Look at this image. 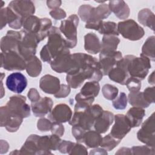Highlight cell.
<instances>
[{"instance_id": "6da1fadb", "label": "cell", "mask_w": 155, "mask_h": 155, "mask_svg": "<svg viewBox=\"0 0 155 155\" xmlns=\"http://www.w3.org/2000/svg\"><path fill=\"white\" fill-rule=\"evenodd\" d=\"M65 39L56 27L52 26L48 35L47 44L40 51V57L44 62L50 63L55 58L68 50Z\"/></svg>"}, {"instance_id": "7a4b0ae2", "label": "cell", "mask_w": 155, "mask_h": 155, "mask_svg": "<svg viewBox=\"0 0 155 155\" xmlns=\"http://www.w3.org/2000/svg\"><path fill=\"white\" fill-rule=\"evenodd\" d=\"M102 108L99 104L91 105L82 111H74L68 122L71 125H78L88 131L93 127L96 119L103 113Z\"/></svg>"}, {"instance_id": "3957f363", "label": "cell", "mask_w": 155, "mask_h": 155, "mask_svg": "<svg viewBox=\"0 0 155 155\" xmlns=\"http://www.w3.org/2000/svg\"><path fill=\"white\" fill-rule=\"evenodd\" d=\"M50 66L53 71L59 73L73 74L80 69L77 60L73 54H70L69 49L55 58L50 62Z\"/></svg>"}, {"instance_id": "277c9868", "label": "cell", "mask_w": 155, "mask_h": 155, "mask_svg": "<svg viewBox=\"0 0 155 155\" xmlns=\"http://www.w3.org/2000/svg\"><path fill=\"white\" fill-rule=\"evenodd\" d=\"M151 67L150 60L148 58L143 56L136 57L131 55L127 69L130 77L134 78L141 81L147 76Z\"/></svg>"}, {"instance_id": "5b68a950", "label": "cell", "mask_w": 155, "mask_h": 155, "mask_svg": "<svg viewBox=\"0 0 155 155\" xmlns=\"http://www.w3.org/2000/svg\"><path fill=\"white\" fill-rule=\"evenodd\" d=\"M79 24V18L75 15H71L67 19L61 21L59 30L65 36L67 47L74 48L78 42L77 27Z\"/></svg>"}, {"instance_id": "8992f818", "label": "cell", "mask_w": 155, "mask_h": 155, "mask_svg": "<svg viewBox=\"0 0 155 155\" xmlns=\"http://www.w3.org/2000/svg\"><path fill=\"white\" fill-rule=\"evenodd\" d=\"M22 31V37L18 45L17 51L25 61H27L35 56L39 41L36 34Z\"/></svg>"}, {"instance_id": "52a82bcc", "label": "cell", "mask_w": 155, "mask_h": 155, "mask_svg": "<svg viewBox=\"0 0 155 155\" xmlns=\"http://www.w3.org/2000/svg\"><path fill=\"white\" fill-rule=\"evenodd\" d=\"M117 31L124 38L130 41H137L145 34L143 28L133 19L119 22L117 25Z\"/></svg>"}, {"instance_id": "ba28073f", "label": "cell", "mask_w": 155, "mask_h": 155, "mask_svg": "<svg viewBox=\"0 0 155 155\" xmlns=\"http://www.w3.org/2000/svg\"><path fill=\"white\" fill-rule=\"evenodd\" d=\"M1 67L8 71H22L26 68V61L17 51L1 54Z\"/></svg>"}, {"instance_id": "9c48e42d", "label": "cell", "mask_w": 155, "mask_h": 155, "mask_svg": "<svg viewBox=\"0 0 155 155\" xmlns=\"http://www.w3.org/2000/svg\"><path fill=\"white\" fill-rule=\"evenodd\" d=\"M154 135L155 122L153 113L142 125L141 128L137 133V137L146 145L154 148Z\"/></svg>"}, {"instance_id": "30bf717a", "label": "cell", "mask_w": 155, "mask_h": 155, "mask_svg": "<svg viewBox=\"0 0 155 155\" xmlns=\"http://www.w3.org/2000/svg\"><path fill=\"white\" fill-rule=\"evenodd\" d=\"M131 55H127L119 60L116 65L108 73L110 80L121 85H125L127 81L130 78L127 66Z\"/></svg>"}, {"instance_id": "8fae6325", "label": "cell", "mask_w": 155, "mask_h": 155, "mask_svg": "<svg viewBox=\"0 0 155 155\" xmlns=\"http://www.w3.org/2000/svg\"><path fill=\"white\" fill-rule=\"evenodd\" d=\"M1 127H5L11 133L16 131L21 125L23 117L12 112L5 106L1 107Z\"/></svg>"}, {"instance_id": "7c38bea8", "label": "cell", "mask_w": 155, "mask_h": 155, "mask_svg": "<svg viewBox=\"0 0 155 155\" xmlns=\"http://www.w3.org/2000/svg\"><path fill=\"white\" fill-rule=\"evenodd\" d=\"M6 107L12 112L23 118L30 116V107L26 103V97L22 95H15L9 98Z\"/></svg>"}, {"instance_id": "4fadbf2b", "label": "cell", "mask_w": 155, "mask_h": 155, "mask_svg": "<svg viewBox=\"0 0 155 155\" xmlns=\"http://www.w3.org/2000/svg\"><path fill=\"white\" fill-rule=\"evenodd\" d=\"M122 58V53L119 51L108 53L100 52L99 59L98 61L103 75H108L109 71L116 65L117 62Z\"/></svg>"}, {"instance_id": "5bb4252c", "label": "cell", "mask_w": 155, "mask_h": 155, "mask_svg": "<svg viewBox=\"0 0 155 155\" xmlns=\"http://www.w3.org/2000/svg\"><path fill=\"white\" fill-rule=\"evenodd\" d=\"M114 124L113 126L110 134L116 139L122 140L131 130V126L125 115L117 114L114 117Z\"/></svg>"}, {"instance_id": "9a60e30c", "label": "cell", "mask_w": 155, "mask_h": 155, "mask_svg": "<svg viewBox=\"0 0 155 155\" xmlns=\"http://www.w3.org/2000/svg\"><path fill=\"white\" fill-rule=\"evenodd\" d=\"M48 117L53 123H65L70 120L72 117V111L68 105L59 104L51 110Z\"/></svg>"}, {"instance_id": "2e32d148", "label": "cell", "mask_w": 155, "mask_h": 155, "mask_svg": "<svg viewBox=\"0 0 155 155\" xmlns=\"http://www.w3.org/2000/svg\"><path fill=\"white\" fill-rule=\"evenodd\" d=\"M22 37V31L9 30L1 40V50L2 53L17 51L18 45Z\"/></svg>"}, {"instance_id": "e0dca14e", "label": "cell", "mask_w": 155, "mask_h": 155, "mask_svg": "<svg viewBox=\"0 0 155 155\" xmlns=\"http://www.w3.org/2000/svg\"><path fill=\"white\" fill-rule=\"evenodd\" d=\"M23 18L16 14L9 7L1 10V29L7 24L13 29H20L22 26Z\"/></svg>"}, {"instance_id": "ac0fdd59", "label": "cell", "mask_w": 155, "mask_h": 155, "mask_svg": "<svg viewBox=\"0 0 155 155\" xmlns=\"http://www.w3.org/2000/svg\"><path fill=\"white\" fill-rule=\"evenodd\" d=\"M5 84L9 90L19 94L26 88L27 80L26 77L21 73L15 72L7 76Z\"/></svg>"}, {"instance_id": "d6986e66", "label": "cell", "mask_w": 155, "mask_h": 155, "mask_svg": "<svg viewBox=\"0 0 155 155\" xmlns=\"http://www.w3.org/2000/svg\"><path fill=\"white\" fill-rule=\"evenodd\" d=\"M8 7L22 18L33 15L35 12V5L31 1H12L9 3Z\"/></svg>"}, {"instance_id": "ffe728a7", "label": "cell", "mask_w": 155, "mask_h": 155, "mask_svg": "<svg viewBox=\"0 0 155 155\" xmlns=\"http://www.w3.org/2000/svg\"><path fill=\"white\" fill-rule=\"evenodd\" d=\"M53 100L48 97H41L38 101L31 103V109L36 117H43L52 110Z\"/></svg>"}, {"instance_id": "44dd1931", "label": "cell", "mask_w": 155, "mask_h": 155, "mask_svg": "<svg viewBox=\"0 0 155 155\" xmlns=\"http://www.w3.org/2000/svg\"><path fill=\"white\" fill-rule=\"evenodd\" d=\"M60 87V80L51 74H45L39 80V87L45 93L55 94L59 90Z\"/></svg>"}, {"instance_id": "7402d4cb", "label": "cell", "mask_w": 155, "mask_h": 155, "mask_svg": "<svg viewBox=\"0 0 155 155\" xmlns=\"http://www.w3.org/2000/svg\"><path fill=\"white\" fill-rule=\"evenodd\" d=\"M114 114L109 111H104L96 119L94 124L95 131L100 134L105 133L114 121Z\"/></svg>"}, {"instance_id": "603a6c76", "label": "cell", "mask_w": 155, "mask_h": 155, "mask_svg": "<svg viewBox=\"0 0 155 155\" xmlns=\"http://www.w3.org/2000/svg\"><path fill=\"white\" fill-rule=\"evenodd\" d=\"M108 6L110 11L113 12L115 16L120 19H125L130 15V8L127 4L122 0L110 1Z\"/></svg>"}, {"instance_id": "cb8c5ba5", "label": "cell", "mask_w": 155, "mask_h": 155, "mask_svg": "<svg viewBox=\"0 0 155 155\" xmlns=\"http://www.w3.org/2000/svg\"><path fill=\"white\" fill-rule=\"evenodd\" d=\"M84 48L88 53L96 54L100 52L101 43L94 33H88L84 36Z\"/></svg>"}, {"instance_id": "d4e9b609", "label": "cell", "mask_w": 155, "mask_h": 155, "mask_svg": "<svg viewBox=\"0 0 155 155\" xmlns=\"http://www.w3.org/2000/svg\"><path fill=\"white\" fill-rule=\"evenodd\" d=\"M145 115V111L140 107H133L129 109L126 114V117L131 128L139 127L142 122Z\"/></svg>"}, {"instance_id": "484cf974", "label": "cell", "mask_w": 155, "mask_h": 155, "mask_svg": "<svg viewBox=\"0 0 155 155\" xmlns=\"http://www.w3.org/2000/svg\"><path fill=\"white\" fill-rule=\"evenodd\" d=\"M39 137V136L37 134L29 136L19 150V154H38V140Z\"/></svg>"}, {"instance_id": "4316f807", "label": "cell", "mask_w": 155, "mask_h": 155, "mask_svg": "<svg viewBox=\"0 0 155 155\" xmlns=\"http://www.w3.org/2000/svg\"><path fill=\"white\" fill-rule=\"evenodd\" d=\"M22 27L24 31L37 35L41 27V19L35 15H30L23 18Z\"/></svg>"}, {"instance_id": "83f0119b", "label": "cell", "mask_w": 155, "mask_h": 155, "mask_svg": "<svg viewBox=\"0 0 155 155\" xmlns=\"http://www.w3.org/2000/svg\"><path fill=\"white\" fill-rule=\"evenodd\" d=\"M120 39L114 35H104L101 42V53H108L116 51Z\"/></svg>"}, {"instance_id": "f1b7e54d", "label": "cell", "mask_w": 155, "mask_h": 155, "mask_svg": "<svg viewBox=\"0 0 155 155\" xmlns=\"http://www.w3.org/2000/svg\"><path fill=\"white\" fill-rule=\"evenodd\" d=\"M102 139V137L99 133L96 131L90 130L85 132L83 139V142L88 148H94L98 147L101 145Z\"/></svg>"}, {"instance_id": "f546056e", "label": "cell", "mask_w": 155, "mask_h": 155, "mask_svg": "<svg viewBox=\"0 0 155 155\" xmlns=\"http://www.w3.org/2000/svg\"><path fill=\"white\" fill-rule=\"evenodd\" d=\"M139 22L144 26L154 30V14L149 8H143L139 11L137 16Z\"/></svg>"}, {"instance_id": "4dcf8cb0", "label": "cell", "mask_w": 155, "mask_h": 155, "mask_svg": "<svg viewBox=\"0 0 155 155\" xmlns=\"http://www.w3.org/2000/svg\"><path fill=\"white\" fill-rule=\"evenodd\" d=\"M27 74L31 77H37L42 71V64L41 61L34 56L30 59L26 61V68Z\"/></svg>"}, {"instance_id": "1f68e13d", "label": "cell", "mask_w": 155, "mask_h": 155, "mask_svg": "<svg viewBox=\"0 0 155 155\" xmlns=\"http://www.w3.org/2000/svg\"><path fill=\"white\" fill-rule=\"evenodd\" d=\"M85 79H88L87 75L84 71L80 70L77 73L67 74L66 76V81L68 85L74 89L81 87Z\"/></svg>"}, {"instance_id": "d6a6232c", "label": "cell", "mask_w": 155, "mask_h": 155, "mask_svg": "<svg viewBox=\"0 0 155 155\" xmlns=\"http://www.w3.org/2000/svg\"><path fill=\"white\" fill-rule=\"evenodd\" d=\"M128 101L130 104L133 107L145 108L148 107L150 105V104L145 100L143 93L140 91L130 92L128 94Z\"/></svg>"}, {"instance_id": "836d02e7", "label": "cell", "mask_w": 155, "mask_h": 155, "mask_svg": "<svg viewBox=\"0 0 155 155\" xmlns=\"http://www.w3.org/2000/svg\"><path fill=\"white\" fill-rule=\"evenodd\" d=\"M154 36L148 37L142 47V53L140 56H145L148 58L150 61H154Z\"/></svg>"}, {"instance_id": "e575fe53", "label": "cell", "mask_w": 155, "mask_h": 155, "mask_svg": "<svg viewBox=\"0 0 155 155\" xmlns=\"http://www.w3.org/2000/svg\"><path fill=\"white\" fill-rule=\"evenodd\" d=\"M100 90V85L98 82L91 81L87 82L81 89V93L88 97H96Z\"/></svg>"}, {"instance_id": "d590c367", "label": "cell", "mask_w": 155, "mask_h": 155, "mask_svg": "<svg viewBox=\"0 0 155 155\" xmlns=\"http://www.w3.org/2000/svg\"><path fill=\"white\" fill-rule=\"evenodd\" d=\"M75 100L76 104L74 105V111H82L92 105L94 97L85 96L79 93L76 95Z\"/></svg>"}, {"instance_id": "8d00e7d4", "label": "cell", "mask_w": 155, "mask_h": 155, "mask_svg": "<svg viewBox=\"0 0 155 155\" xmlns=\"http://www.w3.org/2000/svg\"><path fill=\"white\" fill-rule=\"evenodd\" d=\"M38 154H52L51 150V140L49 136H40L38 140Z\"/></svg>"}, {"instance_id": "74e56055", "label": "cell", "mask_w": 155, "mask_h": 155, "mask_svg": "<svg viewBox=\"0 0 155 155\" xmlns=\"http://www.w3.org/2000/svg\"><path fill=\"white\" fill-rule=\"evenodd\" d=\"M98 31L99 33L104 35H114L116 36L119 35L117 24L115 22L111 21H102Z\"/></svg>"}, {"instance_id": "f35d334b", "label": "cell", "mask_w": 155, "mask_h": 155, "mask_svg": "<svg viewBox=\"0 0 155 155\" xmlns=\"http://www.w3.org/2000/svg\"><path fill=\"white\" fill-rule=\"evenodd\" d=\"M52 27L51 21L47 18H41V27L39 32L38 33L37 37L39 42L44 40L48 36V32Z\"/></svg>"}, {"instance_id": "ab89813d", "label": "cell", "mask_w": 155, "mask_h": 155, "mask_svg": "<svg viewBox=\"0 0 155 155\" xmlns=\"http://www.w3.org/2000/svg\"><path fill=\"white\" fill-rule=\"evenodd\" d=\"M120 141L121 140L116 139L110 133L102 137L100 146L106 151H111L114 148Z\"/></svg>"}, {"instance_id": "60d3db41", "label": "cell", "mask_w": 155, "mask_h": 155, "mask_svg": "<svg viewBox=\"0 0 155 155\" xmlns=\"http://www.w3.org/2000/svg\"><path fill=\"white\" fill-rule=\"evenodd\" d=\"M102 92L104 97L106 99L113 101L117 96L119 90L115 86L107 84L103 86Z\"/></svg>"}, {"instance_id": "b9f144b4", "label": "cell", "mask_w": 155, "mask_h": 155, "mask_svg": "<svg viewBox=\"0 0 155 155\" xmlns=\"http://www.w3.org/2000/svg\"><path fill=\"white\" fill-rule=\"evenodd\" d=\"M128 98L124 92H121L113 101L112 105L116 110H124L127 105Z\"/></svg>"}, {"instance_id": "7bdbcfd3", "label": "cell", "mask_w": 155, "mask_h": 155, "mask_svg": "<svg viewBox=\"0 0 155 155\" xmlns=\"http://www.w3.org/2000/svg\"><path fill=\"white\" fill-rule=\"evenodd\" d=\"M93 8V7L89 4H84L79 7L78 15L84 22H87L90 20Z\"/></svg>"}, {"instance_id": "ee69618b", "label": "cell", "mask_w": 155, "mask_h": 155, "mask_svg": "<svg viewBox=\"0 0 155 155\" xmlns=\"http://www.w3.org/2000/svg\"><path fill=\"white\" fill-rule=\"evenodd\" d=\"M133 154H154V148L147 145L134 146L131 148Z\"/></svg>"}, {"instance_id": "f6af8a7d", "label": "cell", "mask_w": 155, "mask_h": 155, "mask_svg": "<svg viewBox=\"0 0 155 155\" xmlns=\"http://www.w3.org/2000/svg\"><path fill=\"white\" fill-rule=\"evenodd\" d=\"M125 85L130 92L138 91L141 88V81L134 78L130 77L127 81Z\"/></svg>"}, {"instance_id": "bcb514c9", "label": "cell", "mask_w": 155, "mask_h": 155, "mask_svg": "<svg viewBox=\"0 0 155 155\" xmlns=\"http://www.w3.org/2000/svg\"><path fill=\"white\" fill-rule=\"evenodd\" d=\"M87 130L78 125H73L71 128V133L75 139L78 143H82L84 134Z\"/></svg>"}, {"instance_id": "7dc6e473", "label": "cell", "mask_w": 155, "mask_h": 155, "mask_svg": "<svg viewBox=\"0 0 155 155\" xmlns=\"http://www.w3.org/2000/svg\"><path fill=\"white\" fill-rule=\"evenodd\" d=\"M53 122L47 118H41L38 120L37 128L41 131H48L51 130Z\"/></svg>"}, {"instance_id": "c3c4849f", "label": "cell", "mask_w": 155, "mask_h": 155, "mask_svg": "<svg viewBox=\"0 0 155 155\" xmlns=\"http://www.w3.org/2000/svg\"><path fill=\"white\" fill-rule=\"evenodd\" d=\"M154 92L155 87H147L144 90L143 93V96L145 100L150 105L154 102Z\"/></svg>"}, {"instance_id": "681fc988", "label": "cell", "mask_w": 155, "mask_h": 155, "mask_svg": "<svg viewBox=\"0 0 155 155\" xmlns=\"http://www.w3.org/2000/svg\"><path fill=\"white\" fill-rule=\"evenodd\" d=\"M74 142H72L71 141H68V140H62L60 145L58 147V150H59V152H61V153H69L70 151H71L73 145H74Z\"/></svg>"}, {"instance_id": "f907efd6", "label": "cell", "mask_w": 155, "mask_h": 155, "mask_svg": "<svg viewBox=\"0 0 155 155\" xmlns=\"http://www.w3.org/2000/svg\"><path fill=\"white\" fill-rule=\"evenodd\" d=\"M69 154H87V148L79 143H74Z\"/></svg>"}, {"instance_id": "816d5d0a", "label": "cell", "mask_w": 155, "mask_h": 155, "mask_svg": "<svg viewBox=\"0 0 155 155\" xmlns=\"http://www.w3.org/2000/svg\"><path fill=\"white\" fill-rule=\"evenodd\" d=\"M70 87L68 85L61 84L59 90L55 94H54V96L56 98L66 97L70 94Z\"/></svg>"}, {"instance_id": "f5cc1de1", "label": "cell", "mask_w": 155, "mask_h": 155, "mask_svg": "<svg viewBox=\"0 0 155 155\" xmlns=\"http://www.w3.org/2000/svg\"><path fill=\"white\" fill-rule=\"evenodd\" d=\"M49 13L50 15L55 20H61L64 19L67 16L65 12L60 8L52 10Z\"/></svg>"}, {"instance_id": "db71d44e", "label": "cell", "mask_w": 155, "mask_h": 155, "mask_svg": "<svg viewBox=\"0 0 155 155\" xmlns=\"http://www.w3.org/2000/svg\"><path fill=\"white\" fill-rule=\"evenodd\" d=\"M51 131L52 134H56L59 137H61L64 133V127L62 125V124L53 123Z\"/></svg>"}, {"instance_id": "11a10c76", "label": "cell", "mask_w": 155, "mask_h": 155, "mask_svg": "<svg viewBox=\"0 0 155 155\" xmlns=\"http://www.w3.org/2000/svg\"><path fill=\"white\" fill-rule=\"evenodd\" d=\"M50 138L51 140V150L56 151L58 150V147L61 142V139L60 137L56 134H52V135H50Z\"/></svg>"}, {"instance_id": "9f6ffc18", "label": "cell", "mask_w": 155, "mask_h": 155, "mask_svg": "<svg viewBox=\"0 0 155 155\" xmlns=\"http://www.w3.org/2000/svg\"><path fill=\"white\" fill-rule=\"evenodd\" d=\"M27 96L31 102L38 101L40 98V94L36 88H30L27 93Z\"/></svg>"}, {"instance_id": "6f0895ef", "label": "cell", "mask_w": 155, "mask_h": 155, "mask_svg": "<svg viewBox=\"0 0 155 155\" xmlns=\"http://www.w3.org/2000/svg\"><path fill=\"white\" fill-rule=\"evenodd\" d=\"M61 1L59 0H53V1H47V5L49 8L52 10L59 8L61 5Z\"/></svg>"}, {"instance_id": "680465c9", "label": "cell", "mask_w": 155, "mask_h": 155, "mask_svg": "<svg viewBox=\"0 0 155 155\" xmlns=\"http://www.w3.org/2000/svg\"><path fill=\"white\" fill-rule=\"evenodd\" d=\"M131 149L127 147H122L118 150L116 154H131Z\"/></svg>"}, {"instance_id": "91938a15", "label": "cell", "mask_w": 155, "mask_h": 155, "mask_svg": "<svg viewBox=\"0 0 155 155\" xmlns=\"http://www.w3.org/2000/svg\"><path fill=\"white\" fill-rule=\"evenodd\" d=\"M90 154H107V151L104 148H99L98 147L94 148V150H91L90 153Z\"/></svg>"}, {"instance_id": "94428289", "label": "cell", "mask_w": 155, "mask_h": 155, "mask_svg": "<svg viewBox=\"0 0 155 155\" xmlns=\"http://www.w3.org/2000/svg\"><path fill=\"white\" fill-rule=\"evenodd\" d=\"M4 143L2 142V140H1V154H3V153H5L8 151L9 146H8V143H7V142L5 143V146H4Z\"/></svg>"}, {"instance_id": "6125c7cd", "label": "cell", "mask_w": 155, "mask_h": 155, "mask_svg": "<svg viewBox=\"0 0 155 155\" xmlns=\"http://www.w3.org/2000/svg\"><path fill=\"white\" fill-rule=\"evenodd\" d=\"M148 83L151 85H154V71H153L151 74L149 76L148 79Z\"/></svg>"}]
</instances>
